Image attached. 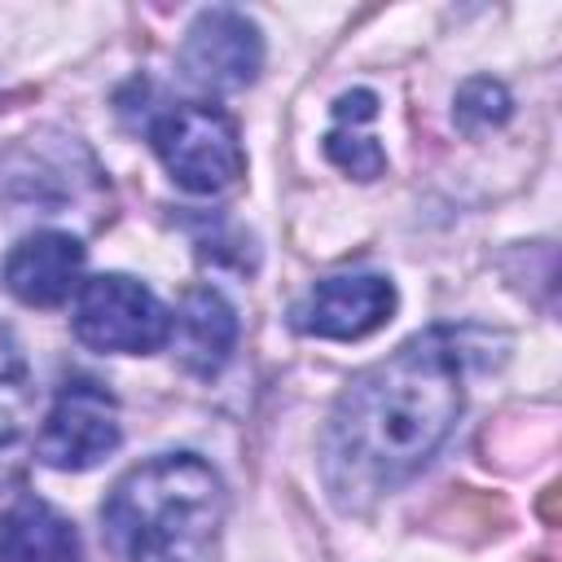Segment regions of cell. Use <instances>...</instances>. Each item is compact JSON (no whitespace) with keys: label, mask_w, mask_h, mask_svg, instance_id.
<instances>
[{"label":"cell","mask_w":562,"mask_h":562,"mask_svg":"<svg viewBox=\"0 0 562 562\" xmlns=\"http://www.w3.org/2000/svg\"><path fill=\"white\" fill-rule=\"evenodd\" d=\"M461 373L457 329L435 325L347 382L321 443V470L342 509L378 501L435 457L465 400Z\"/></svg>","instance_id":"1"},{"label":"cell","mask_w":562,"mask_h":562,"mask_svg":"<svg viewBox=\"0 0 562 562\" xmlns=\"http://www.w3.org/2000/svg\"><path fill=\"white\" fill-rule=\"evenodd\" d=\"M224 509V483L202 457L162 452L110 487L101 522L123 562H206Z\"/></svg>","instance_id":"2"},{"label":"cell","mask_w":562,"mask_h":562,"mask_svg":"<svg viewBox=\"0 0 562 562\" xmlns=\"http://www.w3.org/2000/svg\"><path fill=\"white\" fill-rule=\"evenodd\" d=\"M154 154L162 158L167 176L189 193H224L241 167V140L224 110L215 105H176L149 127Z\"/></svg>","instance_id":"3"},{"label":"cell","mask_w":562,"mask_h":562,"mask_svg":"<svg viewBox=\"0 0 562 562\" xmlns=\"http://www.w3.org/2000/svg\"><path fill=\"white\" fill-rule=\"evenodd\" d=\"M75 338L88 342L92 351L145 356V351H158L171 338V312L136 277L101 272V277L79 281Z\"/></svg>","instance_id":"4"},{"label":"cell","mask_w":562,"mask_h":562,"mask_svg":"<svg viewBox=\"0 0 562 562\" xmlns=\"http://www.w3.org/2000/svg\"><path fill=\"white\" fill-rule=\"evenodd\" d=\"M119 439H123V426H119L114 395L92 378H70L40 426L35 452L53 470H88L105 461L119 448Z\"/></svg>","instance_id":"5"},{"label":"cell","mask_w":562,"mask_h":562,"mask_svg":"<svg viewBox=\"0 0 562 562\" xmlns=\"http://www.w3.org/2000/svg\"><path fill=\"white\" fill-rule=\"evenodd\" d=\"M263 66L259 26L237 9H202L180 44V70L193 88L237 92L255 83Z\"/></svg>","instance_id":"6"},{"label":"cell","mask_w":562,"mask_h":562,"mask_svg":"<svg viewBox=\"0 0 562 562\" xmlns=\"http://www.w3.org/2000/svg\"><path fill=\"white\" fill-rule=\"evenodd\" d=\"M395 312V285L378 272H338L316 281L290 312V325L312 338H364L382 329Z\"/></svg>","instance_id":"7"},{"label":"cell","mask_w":562,"mask_h":562,"mask_svg":"<svg viewBox=\"0 0 562 562\" xmlns=\"http://www.w3.org/2000/svg\"><path fill=\"white\" fill-rule=\"evenodd\" d=\"M83 246L61 228L22 237L4 259V285L26 307H57L79 290Z\"/></svg>","instance_id":"8"},{"label":"cell","mask_w":562,"mask_h":562,"mask_svg":"<svg viewBox=\"0 0 562 562\" xmlns=\"http://www.w3.org/2000/svg\"><path fill=\"white\" fill-rule=\"evenodd\" d=\"M176 351H180V364L198 378H215L233 347H237V312L228 307V299L211 285H193L180 303V316H176Z\"/></svg>","instance_id":"9"},{"label":"cell","mask_w":562,"mask_h":562,"mask_svg":"<svg viewBox=\"0 0 562 562\" xmlns=\"http://www.w3.org/2000/svg\"><path fill=\"white\" fill-rule=\"evenodd\" d=\"M0 562H83L75 527L40 496H22L0 514Z\"/></svg>","instance_id":"10"},{"label":"cell","mask_w":562,"mask_h":562,"mask_svg":"<svg viewBox=\"0 0 562 562\" xmlns=\"http://www.w3.org/2000/svg\"><path fill=\"white\" fill-rule=\"evenodd\" d=\"M373 114H378V97L369 88H351V92H342L334 101V127L325 136V158L338 162L356 180H373L386 167L382 145L360 132V123H369Z\"/></svg>","instance_id":"11"},{"label":"cell","mask_w":562,"mask_h":562,"mask_svg":"<svg viewBox=\"0 0 562 562\" xmlns=\"http://www.w3.org/2000/svg\"><path fill=\"white\" fill-rule=\"evenodd\" d=\"M31 413V369L9 325H0V448L13 443Z\"/></svg>","instance_id":"12"},{"label":"cell","mask_w":562,"mask_h":562,"mask_svg":"<svg viewBox=\"0 0 562 562\" xmlns=\"http://www.w3.org/2000/svg\"><path fill=\"white\" fill-rule=\"evenodd\" d=\"M509 110H514V101H509L505 83L479 75V79L461 83V92H457V110H452V114H457V127H461V132L479 136V132H487V127H501V123L509 119Z\"/></svg>","instance_id":"13"}]
</instances>
